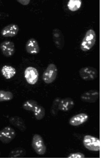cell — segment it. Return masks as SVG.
Wrapping results in <instances>:
<instances>
[{
  "mask_svg": "<svg viewBox=\"0 0 105 158\" xmlns=\"http://www.w3.org/2000/svg\"><path fill=\"white\" fill-rule=\"evenodd\" d=\"M83 143L85 147L90 151H97L100 150V140L95 137L89 135H85Z\"/></svg>",
  "mask_w": 105,
  "mask_h": 158,
  "instance_id": "5b68a950",
  "label": "cell"
},
{
  "mask_svg": "<svg viewBox=\"0 0 105 158\" xmlns=\"http://www.w3.org/2000/svg\"><path fill=\"white\" fill-rule=\"evenodd\" d=\"M88 118V116L85 113H81L72 117L69 121V123L71 125L77 126L86 122Z\"/></svg>",
  "mask_w": 105,
  "mask_h": 158,
  "instance_id": "4fadbf2b",
  "label": "cell"
},
{
  "mask_svg": "<svg viewBox=\"0 0 105 158\" xmlns=\"http://www.w3.org/2000/svg\"><path fill=\"white\" fill-rule=\"evenodd\" d=\"M32 146L35 151L38 155H43L46 152V147L43 139L38 134H35L33 136Z\"/></svg>",
  "mask_w": 105,
  "mask_h": 158,
  "instance_id": "3957f363",
  "label": "cell"
},
{
  "mask_svg": "<svg viewBox=\"0 0 105 158\" xmlns=\"http://www.w3.org/2000/svg\"><path fill=\"white\" fill-rule=\"evenodd\" d=\"M2 74L4 77L7 79L12 78L16 74V70L12 66L5 65L3 66L1 69Z\"/></svg>",
  "mask_w": 105,
  "mask_h": 158,
  "instance_id": "2e32d148",
  "label": "cell"
},
{
  "mask_svg": "<svg viewBox=\"0 0 105 158\" xmlns=\"http://www.w3.org/2000/svg\"><path fill=\"white\" fill-rule=\"evenodd\" d=\"M39 104L36 101L32 100H27L23 105V107L25 110L33 112Z\"/></svg>",
  "mask_w": 105,
  "mask_h": 158,
  "instance_id": "ac0fdd59",
  "label": "cell"
},
{
  "mask_svg": "<svg viewBox=\"0 0 105 158\" xmlns=\"http://www.w3.org/2000/svg\"><path fill=\"white\" fill-rule=\"evenodd\" d=\"M17 1L20 4L24 6L28 5L30 2V0H18Z\"/></svg>",
  "mask_w": 105,
  "mask_h": 158,
  "instance_id": "cb8c5ba5",
  "label": "cell"
},
{
  "mask_svg": "<svg viewBox=\"0 0 105 158\" xmlns=\"http://www.w3.org/2000/svg\"><path fill=\"white\" fill-rule=\"evenodd\" d=\"M57 71V67L55 64H49L43 74L42 78L44 82L49 84L54 82L56 78Z\"/></svg>",
  "mask_w": 105,
  "mask_h": 158,
  "instance_id": "7a4b0ae2",
  "label": "cell"
},
{
  "mask_svg": "<svg viewBox=\"0 0 105 158\" xmlns=\"http://www.w3.org/2000/svg\"><path fill=\"white\" fill-rule=\"evenodd\" d=\"M0 1H1L0 0Z\"/></svg>",
  "mask_w": 105,
  "mask_h": 158,
  "instance_id": "4316f807",
  "label": "cell"
},
{
  "mask_svg": "<svg viewBox=\"0 0 105 158\" xmlns=\"http://www.w3.org/2000/svg\"><path fill=\"white\" fill-rule=\"evenodd\" d=\"M4 14L3 13L0 12V19L3 18Z\"/></svg>",
  "mask_w": 105,
  "mask_h": 158,
  "instance_id": "d4e9b609",
  "label": "cell"
},
{
  "mask_svg": "<svg viewBox=\"0 0 105 158\" xmlns=\"http://www.w3.org/2000/svg\"><path fill=\"white\" fill-rule=\"evenodd\" d=\"M35 118L37 120H42L44 117L45 111V108L42 106L38 105L33 112Z\"/></svg>",
  "mask_w": 105,
  "mask_h": 158,
  "instance_id": "ffe728a7",
  "label": "cell"
},
{
  "mask_svg": "<svg viewBox=\"0 0 105 158\" xmlns=\"http://www.w3.org/2000/svg\"><path fill=\"white\" fill-rule=\"evenodd\" d=\"M27 154L25 150L22 147L14 149L10 152L8 157L10 158H20L25 156Z\"/></svg>",
  "mask_w": 105,
  "mask_h": 158,
  "instance_id": "e0dca14e",
  "label": "cell"
},
{
  "mask_svg": "<svg viewBox=\"0 0 105 158\" xmlns=\"http://www.w3.org/2000/svg\"><path fill=\"white\" fill-rule=\"evenodd\" d=\"M98 72L97 69L93 67L85 66L81 68L79 71L80 77L85 81H91L97 77Z\"/></svg>",
  "mask_w": 105,
  "mask_h": 158,
  "instance_id": "277c9868",
  "label": "cell"
},
{
  "mask_svg": "<svg viewBox=\"0 0 105 158\" xmlns=\"http://www.w3.org/2000/svg\"><path fill=\"white\" fill-rule=\"evenodd\" d=\"M25 48L27 52L31 54H36L40 51L38 42L35 39L33 38L28 40L25 45Z\"/></svg>",
  "mask_w": 105,
  "mask_h": 158,
  "instance_id": "7c38bea8",
  "label": "cell"
},
{
  "mask_svg": "<svg viewBox=\"0 0 105 158\" xmlns=\"http://www.w3.org/2000/svg\"><path fill=\"white\" fill-rule=\"evenodd\" d=\"M99 92L97 90H91L85 91L81 95L80 98L83 101L89 103L95 102L99 97Z\"/></svg>",
  "mask_w": 105,
  "mask_h": 158,
  "instance_id": "9c48e42d",
  "label": "cell"
},
{
  "mask_svg": "<svg viewBox=\"0 0 105 158\" xmlns=\"http://www.w3.org/2000/svg\"><path fill=\"white\" fill-rule=\"evenodd\" d=\"M85 157L84 155L80 152L72 153L69 154L67 157L69 158H83Z\"/></svg>",
  "mask_w": 105,
  "mask_h": 158,
  "instance_id": "603a6c76",
  "label": "cell"
},
{
  "mask_svg": "<svg viewBox=\"0 0 105 158\" xmlns=\"http://www.w3.org/2000/svg\"><path fill=\"white\" fill-rule=\"evenodd\" d=\"M16 136L15 130L9 126L5 127L0 131V141L4 144L9 143Z\"/></svg>",
  "mask_w": 105,
  "mask_h": 158,
  "instance_id": "8992f818",
  "label": "cell"
},
{
  "mask_svg": "<svg viewBox=\"0 0 105 158\" xmlns=\"http://www.w3.org/2000/svg\"><path fill=\"white\" fill-rule=\"evenodd\" d=\"M0 48L3 54L6 57L11 56L15 52L14 44L10 41L6 40L2 42L0 44Z\"/></svg>",
  "mask_w": 105,
  "mask_h": 158,
  "instance_id": "30bf717a",
  "label": "cell"
},
{
  "mask_svg": "<svg viewBox=\"0 0 105 158\" xmlns=\"http://www.w3.org/2000/svg\"><path fill=\"white\" fill-rule=\"evenodd\" d=\"M61 98L59 97L56 98L54 100L50 110V113L52 116L57 115L59 111V106Z\"/></svg>",
  "mask_w": 105,
  "mask_h": 158,
  "instance_id": "44dd1931",
  "label": "cell"
},
{
  "mask_svg": "<svg viewBox=\"0 0 105 158\" xmlns=\"http://www.w3.org/2000/svg\"><path fill=\"white\" fill-rule=\"evenodd\" d=\"M96 41V34L92 29L88 30L86 32L81 44L80 48L83 51L90 50L94 45Z\"/></svg>",
  "mask_w": 105,
  "mask_h": 158,
  "instance_id": "6da1fadb",
  "label": "cell"
},
{
  "mask_svg": "<svg viewBox=\"0 0 105 158\" xmlns=\"http://www.w3.org/2000/svg\"><path fill=\"white\" fill-rule=\"evenodd\" d=\"M13 94L11 92L0 90V102L10 100L13 98Z\"/></svg>",
  "mask_w": 105,
  "mask_h": 158,
  "instance_id": "7402d4cb",
  "label": "cell"
},
{
  "mask_svg": "<svg viewBox=\"0 0 105 158\" xmlns=\"http://www.w3.org/2000/svg\"><path fill=\"white\" fill-rule=\"evenodd\" d=\"M82 1L81 0H69L67 6L71 11H75L79 9L81 6Z\"/></svg>",
  "mask_w": 105,
  "mask_h": 158,
  "instance_id": "d6986e66",
  "label": "cell"
},
{
  "mask_svg": "<svg viewBox=\"0 0 105 158\" xmlns=\"http://www.w3.org/2000/svg\"><path fill=\"white\" fill-rule=\"evenodd\" d=\"M1 151H0V156L1 155Z\"/></svg>",
  "mask_w": 105,
  "mask_h": 158,
  "instance_id": "484cf974",
  "label": "cell"
},
{
  "mask_svg": "<svg viewBox=\"0 0 105 158\" xmlns=\"http://www.w3.org/2000/svg\"><path fill=\"white\" fill-rule=\"evenodd\" d=\"M10 123L22 132L25 131L27 127L23 119L18 116H14L10 117L9 118Z\"/></svg>",
  "mask_w": 105,
  "mask_h": 158,
  "instance_id": "5bb4252c",
  "label": "cell"
},
{
  "mask_svg": "<svg viewBox=\"0 0 105 158\" xmlns=\"http://www.w3.org/2000/svg\"><path fill=\"white\" fill-rule=\"evenodd\" d=\"M74 102L70 97H66L61 99L59 106V110L66 112L71 110L74 107Z\"/></svg>",
  "mask_w": 105,
  "mask_h": 158,
  "instance_id": "9a60e30c",
  "label": "cell"
},
{
  "mask_svg": "<svg viewBox=\"0 0 105 158\" xmlns=\"http://www.w3.org/2000/svg\"><path fill=\"white\" fill-rule=\"evenodd\" d=\"M52 39L56 47L61 50L64 48L65 44V39L62 31L58 28L54 29L52 31Z\"/></svg>",
  "mask_w": 105,
  "mask_h": 158,
  "instance_id": "ba28073f",
  "label": "cell"
},
{
  "mask_svg": "<svg viewBox=\"0 0 105 158\" xmlns=\"http://www.w3.org/2000/svg\"><path fill=\"white\" fill-rule=\"evenodd\" d=\"M19 31V27L17 25L11 24L3 28L1 31V33L4 37H13L17 35Z\"/></svg>",
  "mask_w": 105,
  "mask_h": 158,
  "instance_id": "8fae6325",
  "label": "cell"
},
{
  "mask_svg": "<svg viewBox=\"0 0 105 158\" xmlns=\"http://www.w3.org/2000/svg\"><path fill=\"white\" fill-rule=\"evenodd\" d=\"M24 77L27 82L30 85H34L37 82L39 73L35 67H29L24 71Z\"/></svg>",
  "mask_w": 105,
  "mask_h": 158,
  "instance_id": "52a82bcc",
  "label": "cell"
}]
</instances>
